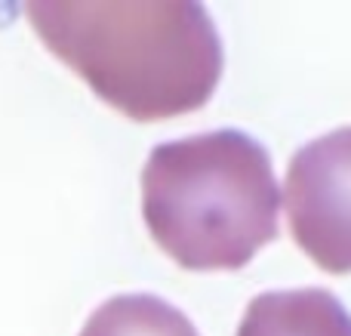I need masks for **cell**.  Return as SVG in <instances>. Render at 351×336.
Here are the masks:
<instances>
[{
    "instance_id": "6da1fadb",
    "label": "cell",
    "mask_w": 351,
    "mask_h": 336,
    "mask_svg": "<svg viewBox=\"0 0 351 336\" xmlns=\"http://www.w3.org/2000/svg\"><path fill=\"white\" fill-rule=\"evenodd\" d=\"M31 28L102 102L152 123L197 111L222 77V37L194 0L25 3Z\"/></svg>"
},
{
    "instance_id": "7a4b0ae2",
    "label": "cell",
    "mask_w": 351,
    "mask_h": 336,
    "mask_svg": "<svg viewBox=\"0 0 351 336\" xmlns=\"http://www.w3.org/2000/svg\"><path fill=\"white\" fill-rule=\"evenodd\" d=\"M280 189L265 145L213 130L152 148L142 216L154 244L188 272H237L278 238Z\"/></svg>"
},
{
    "instance_id": "3957f363",
    "label": "cell",
    "mask_w": 351,
    "mask_h": 336,
    "mask_svg": "<svg viewBox=\"0 0 351 336\" xmlns=\"http://www.w3.org/2000/svg\"><path fill=\"white\" fill-rule=\"evenodd\" d=\"M284 204L299 250L330 275H351V127L293 154Z\"/></svg>"
},
{
    "instance_id": "277c9868",
    "label": "cell",
    "mask_w": 351,
    "mask_h": 336,
    "mask_svg": "<svg viewBox=\"0 0 351 336\" xmlns=\"http://www.w3.org/2000/svg\"><path fill=\"white\" fill-rule=\"evenodd\" d=\"M237 336H351V315L321 287L253 296Z\"/></svg>"
},
{
    "instance_id": "5b68a950",
    "label": "cell",
    "mask_w": 351,
    "mask_h": 336,
    "mask_svg": "<svg viewBox=\"0 0 351 336\" xmlns=\"http://www.w3.org/2000/svg\"><path fill=\"white\" fill-rule=\"evenodd\" d=\"M77 336H200L182 309L152 293L105 300Z\"/></svg>"
}]
</instances>
